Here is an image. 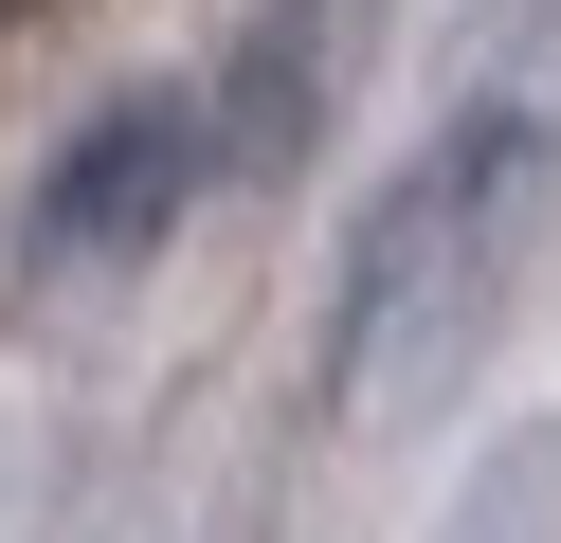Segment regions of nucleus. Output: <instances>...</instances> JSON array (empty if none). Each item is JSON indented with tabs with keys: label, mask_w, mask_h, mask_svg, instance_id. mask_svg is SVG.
Instances as JSON below:
<instances>
[{
	"label": "nucleus",
	"mask_w": 561,
	"mask_h": 543,
	"mask_svg": "<svg viewBox=\"0 0 561 543\" xmlns=\"http://www.w3.org/2000/svg\"><path fill=\"white\" fill-rule=\"evenodd\" d=\"M218 91H127L110 127H73V163L37 181V236H19V272H91V253H146L163 217L218 181Z\"/></svg>",
	"instance_id": "nucleus-1"
}]
</instances>
